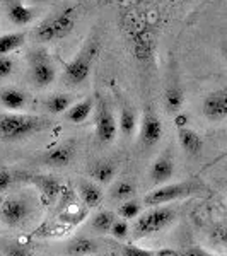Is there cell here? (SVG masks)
I'll use <instances>...</instances> for the list:
<instances>
[{
  "label": "cell",
  "mask_w": 227,
  "mask_h": 256,
  "mask_svg": "<svg viewBox=\"0 0 227 256\" xmlns=\"http://www.w3.org/2000/svg\"><path fill=\"white\" fill-rule=\"evenodd\" d=\"M50 120L18 111L0 114V142H20L46 130Z\"/></svg>",
  "instance_id": "cell-1"
},
{
  "label": "cell",
  "mask_w": 227,
  "mask_h": 256,
  "mask_svg": "<svg viewBox=\"0 0 227 256\" xmlns=\"http://www.w3.org/2000/svg\"><path fill=\"white\" fill-rule=\"evenodd\" d=\"M126 34H128L130 52L138 65H152L156 58L158 38L150 26L138 18L130 16L126 19Z\"/></svg>",
  "instance_id": "cell-2"
},
{
  "label": "cell",
  "mask_w": 227,
  "mask_h": 256,
  "mask_svg": "<svg viewBox=\"0 0 227 256\" xmlns=\"http://www.w3.org/2000/svg\"><path fill=\"white\" fill-rule=\"evenodd\" d=\"M77 22V10L74 7H67L55 12L40 22V26L34 31V38L40 43H53V41H60L67 38L70 32L74 31Z\"/></svg>",
  "instance_id": "cell-3"
},
{
  "label": "cell",
  "mask_w": 227,
  "mask_h": 256,
  "mask_svg": "<svg viewBox=\"0 0 227 256\" xmlns=\"http://www.w3.org/2000/svg\"><path fill=\"white\" fill-rule=\"evenodd\" d=\"M99 41L98 38H90L84 48L74 56L68 64H65L64 77L70 86H80L89 79L90 70H92V64L96 60L99 53Z\"/></svg>",
  "instance_id": "cell-4"
},
{
  "label": "cell",
  "mask_w": 227,
  "mask_h": 256,
  "mask_svg": "<svg viewBox=\"0 0 227 256\" xmlns=\"http://www.w3.org/2000/svg\"><path fill=\"white\" fill-rule=\"evenodd\" d=\"M202 190H204V186L198 181H181V183L160 184L159 188L147 193L146 198H144V204L150 205V207H160V205L171 204V202L180 200V198L195 195Z\"/></svg>",
  "instance_id": "cell-5"
},
{
  "label": "cell",
  "mask_w": 227,
  "mask_h": 256,
  "mask_svg": "<svg viewBox=\"0 0 227 256\" xmlns=\"http://www.w3.org/2000/svg\"><path fill=\"white\" fill-rule=\"evenodd\" d=\"M176 214L172 208L169 207H154L148 212L142 214V216L137 217L134 226V236L140 239V238H147L150 234H156L159 230L166 229L174 222Z\"/></svg>",
  "instance_id": "cell-6"
},
{
  "label": "cell",
  "mask_w": 227,
  "mask_h": 256,
  "mask_svg": "<svg viewBox=\"0 0 227 256\" xmlns=\"http://www.w3.org/2000/svg\"><path fill=\"white\" fill-rule=\"evenodd\" d=\"M164 135V126L160 123L159 114L156 113L152 106H147L146 111L140 120V128H138V142L142 147L150 148L158 146Z\"/></svg>",
  "instance_id": "cell-7"
},
{
  "label": "cell",
  "mask_w": 227,
  "mask_h": 256,
  "mask_svg": "<svg viewBox=\"0 0 227 256\" xmlns=\"http://www.w3.org/2000/svg\"><path fill=\"white\" fill-rule=\"evenodd\" d=\"M30 74L31 80L38 88H48L53 80H55V65L50 60V56L41 50L31 52L30 55Z\"/></svg>",
  "instance_id": "cell-8"
},
{
  "label": "cell",
  "mask_w": 227,
  "mask_h": 256,
  "mask_svg": "<svg viewBox=\"0 0 227 256\" xmlns=\"http://www.w3.org/2000/svg\"><path fill=\"white\" fill-rule=\"evenodd\" d=\"M118 120L114 118L113 111L106 101H99L98 111H96V138L101 144L108 146V144L114 142L118 135Z\"/></svg>",
  "instance_id": "cell-9"
},
{
  "label": "cell",
  "mask_w": 227,
  "mask_h": 256,
  "mask_svg": "<svg viewBox=\"0 0 227 256\" xmlns=\"http://www.w3.org/2000/svg\"><path fill=\"white\" fill-rule=\"evenodd\" d=\"M202 111L204 116L212 123L227 120V88L208 92L202 102Z\"/></svg>",
  "instance_id": "cell-10"
},
{
  "label": "cell",
  "mask_w": 227,
  "mask_h": 256,
  "mask_svg": "<svg viewBox=\"0 0 227 256\" xmlns=\"http://www.w3.org/2000/svg\"><path fill=\"white\" fill-rule=\"evenodd\" d=\"M30 216V207L24 200L20 198H9V200L2 202V208H0V220L6 226L18 227L24 224V220Z\"/></svg>",
  "instance_id": "cell-11"
},
{
  "label": "cell",
  "mask_w": 227,
  "mask_h": 256,
  "mask_svg": "<svg viewBox=\"0 0 227 256\" xmlns=\"http://www.w3.org/2000/svg\"><path fill=\"white\" fill-rule=\"evenodd\" d=\"M150 181L156 186H160V184L168 183L172 176H174V160H172L171 152H164L160 154L158 159L152 162L150 168Z\"/></svg>",
  "instance_id": "cell-12"
},
{
  "label": "cell",
  "mask_w": 227,
  "mask_h": 256,
  "mask_svg": "<svg viewBox=\"0 0 227 256\" xmlns=\"http://www.w3.org/2000/svg\"><path fill=\"white\" fill-rule=\"evenodd\" d=\"M74 156H76L74 144H60V146L50 148L46 154L43 156V162L52 168H65L74 160Z\"/></svg>",
  "instance_id": "cell-13"
},
{
  "label": "cell",
  "mask_w": 227,
  "mask_h": 256,
  "mask_svg": "<svg viewBox=\"0 0 227 256\" xmlns=\"http://www.w3.org/2000/svg\"><path fill=\"white\" fill-rule=\"evenodd\" d=\"M183 102H184L183 88H181L180 80L176 77H172L168 82L166 89H164V108H166L168 113L176 114L183 108Z\"/></svg>",
  "instance_id": "cell-14"
},
{
  "label": "cell",
  "mask_w": 227,
  "mask_h": 256,
  "mask_svg": "<svg viewBox=\"0 0 227 256\" xmlns=\"http://www.w3.org/2000/svg\"><path fill=\"white\" fill-rule=\"evenodd\" d=\"M178 142L188 156H200V152L204 150V138L190 126L178 130Z\"/></svg>",
  "instance_id": "cell-15"
},
{
  "label": "cell",
  "mask_w": 227,
  "mask_h": 256,
  "mask_svg": "<svg viewBox=\"0 0 227 256\" xmlns=\"http://www.w3.org/2000/svg\"><path fill=\"white\" fill-rule=\"evenodd\" d=\"M7 16H9L10 22L16 24V26H28V24H31L36 19L38 12H36V9H32V7L24 6L22 2L16 0V2H12L9 6V9H7Z\"/></svg>",
  "instance_id": "cell-16"
},
{
  "label": "cell",
  "mask_w": 227,
  "mask_h": 256,
  "mask_svg": "<svg viewBox=\"0 0 227 256\" xmlns=\"http://www.w3.org/2000/svg\"><path fill=\"white\" fill-rule=\"evenodd\" d=\"M92 110H94V99L92 98L80 99V101L74 102V104L67 110L65 118H67L70 123H74V125H80V123H84L86 120L92 114Z\"/></svg>",
  "instance_id": "cell-17"
},
{
  "label": "cell",
  "mask_w": 227,
  "mask_h": 256,
  "mask_svg": "<svg viewBox=\"0 0 227 256\" xmlns=\"http://www.w3.org/2000/svg\"><path fill=\"white\" fill-rule=\"evenodd\" d=\"M0 104L9 111H20L28 104V94L20 89L7 88L0 92Z\"/></svg>",
  "instance_id": "cell-18"
},
{
  "label": "cell",
  "mask_w": 227,
  "mask_h": 256,
  "mask_svg": "<svg viewBox=\"0 0 227 256\" xmlns=\"http://www.w3.org/2000/svg\"><path fill=\"white\" fill-rule=\"evenodd\" d=\"M89 176L98 184H108L116 176V164L113 160H98L89 169Z\"/></svg>",
  "instance_id": "cell-19"
},
{
  "label": "cell",
  "mask_w": 227,
  "mask_h": 256,
  "mask_svg": "<svg viewBox=\"0 0 227 256\" xmlns=\"http://www.w3.org/2000/svg\"><path fill=\"white\" fill-rule=\"evenodd\" d=\"M137 113L134 111L130 104H123L120 110V118H118V128L125 137H132L135 134V128H137Z\"/></svg>",
  "instance_id": "cell-20"
},
{
  "label": "cell",
  "mask_w": 227,
  "mask_h": 256,
  "mask_svg": "<svg viewBox=\"0 0 227 256\" xmlns=\"http://www.w3.org/2000/svg\"><path fill=\"white\" fill-rule=\"evenodd\" d=\"M26 41V34L20 31L6 32L0 36V55H10L12 52L19 50Z\"/></svg>",
  "instance_id": "cell-21"
},
{
  "label": "cell",
  "mask_w": 227,
  "mask_h": 256,
  "mask_svg": "<svg viewBox=\"0 0 227 256\" xmlns=\"http://www.w3.org/2000/svg\"><path fill=\"white\" fill-rule=\"evenodd\" d=\"M80 198L88 207H98L102 200V192L98 184L90 183V181H82L79 184Z\"/></svg>",
  "instance_id": "cell-22"
},
{
  "label": "cell",
  "mask_w": 227,
  "mask_h": 256,
  "mask_svg": "<svg viewBox=\"0 0 227 256\" xmlns=\"http://www.w3.org/2000/svg\"><path fill=\"white\" fill-rule=\"evenodd\" d=\"M72 104H74L72 96H70V94H64V92L53 94V96H50L46 101H44L46 110L53 114H65Z\"/></svg>",
  "instance_id": "cell-23"
},
{
  "label": "cell",
  "mask_w": 227,
  "mask_h": 256,
  "mask_svg": "<svg viewBox=\"0 0 227 256\" xmlns=\"http://www.w3.org/2000/svg\"><path fill=\"white\" fill-rule=\"evenodd\" d=\"M137 188L135 184L132 183L128 180H122V181H116L111 188V198L114 200H120V202H125V200H130L132 196L135 195Z\"/></svg>",
  "instance_id": "cell-24"
},
{
  "label": "cell",
  "mask_w": 227,
  "mask_h": 256,
  "mask_svg": "<svg viewBox=\"0 0 227 256\" xmlns=\"http://www.w3.org/2000/svg\"><path fill=\"white\" fill-rule=\"evenodd\" d=\"M114 220H116V217H114L113 212H108V210H104V212H99L94 216L92 218V227L98 230V232L101 234H106L111 230V226L114 224Z\"/></svg>",
  "instance_id": "cell-25"
},
{
  "label": "cell",
  "mask_w": 227,
  "mask_h": 256,
  "mask_svg": "<svg viewBox=\"0 0 227 256\" xmlns=\"http://www.w3.org/2000/svg\"><path fill=\"white\" fill-rule=\"evenodd\" d=\"M98 246L94 241H90L88 238H82V239H77L74 241L72 244L68 248V253L70 254H82V256H88V254H92L96 253Z\"/></svg>",
  "instance_id": "cell-26"
},
{
  "label": "cell",
  "mask_w": 227,
  "mask_h": 256,
  "mask_svg": "<svg viewBox=\"0 0 227 256\" xmlns=\"http://www.w3.org/2000/svg\"><path fill=\"white\" fill-rule=\"evenodd\" d=\"M140 210H142V205L137 200L130 198V200H125L120 205V216L125 220H130V218H137L140 216Z\"/></svg>",
  "instance_id": "cell-27"
},
{
  "label": "cell",
  "mask_w": 227,
  "mask_h": 256,
  "mask_svg": "<svg viewBox=\"0 0 227 256\" xmlns=\"http://www.w3.org/2000/svg\"><path fill=\"white\" fill-rule=\"evenodd\" d=\"M210 241L217 246L227 248V224H218L214 227V230L210 232Z\"/></svg>",
  "instance_id": "cell-28"
},
{
  "label": "cell",
  "mask_w": 227,
  "mask_h": 256,
  "mask_svg": "<svg viewBox=\"0 0 227 256\" xmlns=\"http://www.w3.org/2000/svg\"><path fill=\"white\" fill-rule=\"evenodd\" d=\"M128 232H130V227L125 218H123V220H114V224L111 226V230H110L111 236L116 239H125L128 236Z\"/></svg>",
  "instance_id": "cell-29"
},
{
  "label": "cell",
  "mask_w": 227,
  "mask_h": 256,
  "mask_svg": "<svg viewBox=\"0 0 227 256\" xmlns=\"http://www.w3.org/2000/svg\"><path fill=\"white\" fill-rule=\"evenodd\" d=\"M16 64L7 55H0V79H7L14 74Z\"/></svg>",
  "instance_id": "cell-30"
},
{
  "label": "cell",
  "mask_w": 227,
  "mask_h": 256,
  "mask_svg": "<svg viewBox=\"0 0 227 256\" xmlns=\"http://www.w3.org/2000/svg\"><path fill=\"white\" fill-rule=\"evenodd\" d=\"M4 256H31V251L20 244H7L4 248Z\"/></svg>",
  "instance_id": "cell-31"
},
{
  "label": "cell",
  "mask_w": 227,
  "mask_h": 256,
  "mask_svg": "<svg viewBox=\"0 0 227 256\" xmlns=\"http://www.w3.org/2000/svg\"><path fill=\"white\" fill-rule=\"evenodd\" d=\"M123 254L125 256H156V253H152V251L142 250V248H137V246H126L125 250H123Z\"/></svg>",
  "instance_id": "cell-32"
},
{
  "label": "cell",
  "mask_w": 227,
  "mask_h": 256,
  "mask_svg": "<svg viewBox=\"0 0 227 256\" xmlns=\"http://www.w3.org/2000/svg\"><path fill=\"white\" fill-rule=\"evenodd\" d=\"M190 123V118L186 113H183V111H178V113L174 114V126L178 128H186Z\"/></svg>",
  "instance_id": "cell-33"
},
{
  "label": "cell",
  "mask_w": 227,
  "mask_h": 256,
  "mask_svg": "<svg viewBox=\"0 0 227 256\" xmlns=\"http://www.w3.org/2000/svg\"><path fill=\"white\" fill-rule=\"evenodd\" d=\"M183 256H218V254L208 253V251L202 250V248H188V250L183 251Z\"/></svg>",
  "instance_id": "cell-34"
},
{
  "label": "cell",
  "mask_w": 227,
  "mask_h": 256,
  "mask_svg": "<svg viewBox=\"0 0 227 256\" xmlns=\"http://www.w3.org/2000/svg\"><path fill=\"white\" fill-rule=\"evenodd\" d=\"M10 181H12V176L9 171H0V193L6 192V190L10 186Z\"/></svg>",
  "instance_id": "cell-35"
},
{
  "label": "cell",
  "mask_w": 227,
  "mask_h": 256,
  "mask_svg": "<svg viewBox=\"0 0 227 256\" xmlns=\"http://www.w3.org/2000/svg\"><path fill=\"white\" fill-rule=\"evenodd\" d=\"M156 256H183V253H181V251L169 250V248H166V250H159V251H156Z\"/></svg>",
  "instance_id": "cell-36"
},
{
  "label": "cell",
  "mask_w": 227,
  "mask_h": 256,
  "mask_svg": "<svg viewBox=\"0 0 227 256\" xmlns=\"http://www.w3.org/2000/svg\"><path fill=\"white\" fill-rule=\"evenodd\" d=\"M220 53H222V58H224V60H226V64H227V41H224V43H222Z\"/></svg>",
  "instance_id": "cell-37"
},
{
  "label": "cell",
  "mask_w": 227,
  "mask_h": 256,
  "mask_svg": "<svg viewBox=\"0 0 227 256\" xmlns=\"http://www.w3.org/2000/svg\"><path fill=\"white\" fill-rule=\"evenodd\" d=\"M159 2H174V0H159Z\"/></svg>",
  "instance_id": "cell-38"
},
{
  "label": "cell",
  "mask_w": 227,
  "mask_h": 256,
  "mask_svg": "<svg viewBox=\"0 0 227 256\" xmlns=\"http://www.w3.org/2000/svg\"><path fill=\"white\" fill-rule=\"evenodd\" d=\"M72 256H82V254H72Z\"/></svg>",
  "instance_id": "cell-39"
},
{
  "label": "cell",
  "mask_w": 227,
  "mask_h": 256,
  "mask_svg": "<svg viewBox=\"0 0 227 256\" xmlns=\"http://www.w3.org/2000/svg\"><path fill=\"white\" fill-rule=\"evenodd\" d=\"M0 208H2V202H0Z\"/></svg>",
  "instance_id": "cell-40"
},
{
  "label": "cell",
  "mask_w": 227,
  "mask_h": 256,
  "mask_svg": "<svg viewBox=\"0 0 227 256\" xmlns=\"http://www.w3.org/2000/svg\"><path fill=\"white\" fill-rule=\"evenodd\" d=\"M226 137H227V132H226Z\"/></svg>",
  "instance_id": "cell-41"
}]
</instances>
